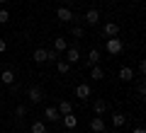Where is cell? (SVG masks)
Wrapping results in <instances>:
<instances>
[{
  "mask_svg": "<svg viewBox=\"0 0 146 133\" xmlns=\"http://www.w3.org/2000/svg\"><path fill=\"white\" fill-rule=\"evenodd\" d=\"M0 61H3V58H0Z\"/></svg>",
  "mask_w": 146,
  "mask_h": 133,
  "instance_id": "obj_31",
  "label": "cell"
},
{
  "mask_svg": "<svg viewBox=\"0 0 146 133\" xmlns=\"http://www.w3.org/2000/svg\"><path fill=\"white\" fill-rule=\"evenodd\" d=\"M93 111H95V116H102V114L107 111V102H105V99H95Z\"/></svg>",
  "mask_w": 146,
  "mask_h": 133,
  "instance_id": "obj_14",
  "label": "cell"
},
{
  "mask_svg": "<svg viewBox=\"0 0 146 133\" xmlns=\"http://www.w3.org/2000/svg\"><path fill=\"white\" fill-rule=\"evenodd\" d=\"M56 109H58V114L63 116V114H71V111H73V104L63 99V102H58V107H56Z\"/></svg>",
  "mask_w": 146,
  "mask_h": 133,
  "instance_id": "obj_17",
  "label": "cell"
},
{
  "mask_svg": "<svg viewBox=\"0 0 146 133\" xmlns=\"http://www.w3.org/2000/svg\"><path fill=\"white\" fill-rule=\"evenodd\" d=\"M58 58H61V53H58L56 48H51V51H46V61H51V63H56Z\"/></svg>",
  "mask_w": 146,
  "mask_h": 133,
  "instance_id": "obj_23",
  "label": "cell"
},
{
  "mask_svg": "<svg viewBox=\"0 0 146 133\" xmlns=\"http://www.w3.org/2000/svg\"><path fill=\"white\" fill-rule=\"evenodd\" d=\"M0 82H3V85H15V73H12L10 68H5L3 75H0Z\"/></svg>",
  "mask_w": 146,
  "mask_h": 133,
  "instance_id": "obj_13",
  "label": "cell"
},
{
  "mask_svg": "<svg viewBox=\"0 0 146 133\" xmlns=\"http://www.w3.org/2000/svg\"><path fill=\"white\" fill-rule=\"evenodd\" d=\"M25 114H27V107H25V104H17V107H15V116H17V119H22Z\"/></svg>",
  "mask_w": 146,
  "mask_h": 133,
  "instance_id": "obj_24",
  "label": "cell"
},
{
  "mask_svg": "<svg viewBox=\"0 0 146 133\" xmlns=\"http://www.w3.org/2000/svg\"><path fill=\"white\" fill-rule=\"evenodd\" d=\"M44 119L56 123L58 119H61V114H58V109H56V107H46V109H44Z\"/></svg>",
  "mask_w": 146,
  "mask_h": 133,
  "instance_id": "obj_9",
  "label": "cell"
},
{
  "mask_svg": "<svg viewBox=\"0 0 146 133\" xmlns=\"http://www.w3.org/2000/svg\"><path fill=\"white\" fill-rule=\"evenodd\" d=\"M54 48H56L58 53H63V51H66V48H68V41L58 36V39H54Z\"/></svg>",
  "mask_w": 146,
  "mask_h": 133,
  "instance_id": "obj_18",
  "label": "cell"
},
{
  "mask_svg": "<svg viewBox=\"0 0 146 133\" xmlns=\"http://www.w3.org/2000/svg\"><path fill=\"white\" fill-rule=\"evenodd\" d=\"M71 34L76 36V39H83L85 31H83V27H80V24H73V27H71Z\"/></svg>",
  "mask_w": 146,
  "mask_h": 133,
  "instance_id": "obj_22",
  "label": "cell"
},
{
  "mask_svg": "<svg viewBox=\"0 0 146 133\" xmlns=\"http://www.w3.org/2000/svg\"><path fill=\"white\" fill-rule=\"evenodd\" d=\"M61 121H63V126H66L68 131H73V128L78 126V116H73V111H71V114H63Z\"/></svg>",
  "mask_w": 146,
  "mask_h": 133,
  "instance_id": "obj_8",
  "label": "cell"
},
{
  "mask_svg": "<svg viewBox=\"0 0 146 133\" xmlns=\"http://www.w3.org/2000/svg\"><path fill=\"white\" fill-rule=\"evenodd\" d=\"M136 92H139V94H144V92H146V87H144V80L139 82V87H136Z\"/></svg>",
  "mask_w": 146,
  "mask_h": 133,
  "instance_id": "obj_27",
  "label": "cell"
},
{
  "mask_svg": "<svg viewBox=\"0 0 146 133\" xmlns=\"http://www.w3.org/2000/svg\"><path fill=\"white\" fill-rule=\"evenodd\" d=\"M83 20L88 22V24H98V22H100V12L95 10V7H90V10L85 12V17H83Z\"/></svg>",
  "mask_w": 146,
  "mask_h": 133,
  "instance_id": "obj_10",
  "label": "cell"
},
{
  "mask_svg": "<svg viewBox=\"0 0 146 133\" xmlns=\"http://www.w3.org/2000/svg\"><path fill=\"white\" fill-rule=\"evenodd\" d=\"M56 70L61 73V75H66V73L71 70V63H66V61H61V58H58V61H56Z\"/></svg>",
  "mask_w": 146,
  "mask_h": 133,
  "instance_id": "obj_20",
  "label": "cell"
},
{
  "mask_svg": "<svg viewBox=\"0 0 146 133\" xmlns=\"http://www.w3.org/2000/svg\"><path fill=\"white\" fill-rule=\"evenodd\" d=\"M10 22V12L7 10H0V24H7Z\"/></svg>",
  "mask_w": 146,
  "mask_h": 133,
  "instance_id": "obj_25",
  "label": "cell"
},
{
  "mask_svg": "<svg viewBox=\"0 0 146 133\" xmlns=\"http://www.w3.org/2000/svg\"><path fill=\"white\" fill-rule=\"evenodd\" d=\"M0 3H7V0H0Z\"/></svg>",
  "mask_w": 146,
  "mask_h": 133,
  "instance_id": "obj_29",
  "label": "cell"
},
{
  "mask_svg": "<svg viewBox=\"0 0 146 133\" xmlns=\"http://www.w3.org/2000/svg\"><path fill=\"white\" fill-rule=\"evenodd\" d=\"M102 34L107 36V39L110 36H119V24H117V22H107V24L102 27Z\"/></svg>",
  "mask_w": 146,
  "mask_h": 133,
  "instance_id": "obj_6",
  "label": "cell"
},
{
  "mask_svg": "<svg viewBox=\"0 0 146 133\" xmlns=\"http://www.w3.org/2000/svg\"><path fill=\"white\" fill-rule=\"evenodd\" d=\"M32 58H34V63H39V66H42V63H46V48H36Z\"/></svg>",
  "mask_w": 146,
  "mask_h": 133,
  "instance_id": "obj_16",
  "label": "cell"
},
{
  "mask_svg": "<svg viewBox=\"0 0 146 133\" xmlns=\"http://www.w3.org/2000/svg\"><path fill=\"white\" fill-rule=\"evenodd\" d=\"M105 48H107L110 56H119V53L124 51V44H122V39H117V36H110V39L105 41Z\"/></svg>",
  "mask_w": 146,
  "mask_h": 133,
  "instance_id": "obj_1",
  "label": "cell"
},
{
  "mask_svg": "<svg viewBox=\"0 0 146 133\" xmlns=\"http://www.w3.org/2000/svg\"><path fill=\"white\" fill-rule=\"evenodd\" d=\"M124 123H127V116H124V114H122V111L112 114V126H115V128H122V126H124Z\"/></svg>",
  "mask_w": 146,
  "mask_h": 133,
  "instance_id": "obj_15",
  "label": "cell"
},
{
  "mask_svg": "<svg viewBox=\"0 0 146 133\" xmlns=\"http://www.w3.org/2000/svg\"><path fill=\"white\" fill-rule=\"evenodd\" d=\"M131 77H134V70H131L129 66H122L119 68V80L122 82H131Z\"/></svg>",
  "mask_w": 146,
  "mask_h": 133,
  "instance_id": "obj_12",
  "label": "cell"
},
{
  "mask_svg": "<svg viewBox=\"0 0 146 133\" xmlns=\"http://www.w3.org/2000/svg\"><path fill=\"white\" fill-rule=\"evenodd\" d=\"M29 131H32V133H46V123H44V121H34Z\"/></svg>",
  "mask_w": 146,
  "mask_h": 133,
  "instance_id": "obj_19",
  "label": "cell"
},
{
  "mask_svg": "<svg viewBox=\"0 0 146 133\" xmlns=\"http://www.w3.org/2000/svg\"><path fill=\"white\" fill-rule=\"evenodd\" d=\"M90 77H93V80H102V77H105L102 68H100V66H93V68H90Z\"/></svg>",
  "mask_w": 146,
  "mask_h": 133,
  "instance_id": "obj_21",
  "label": "cell"
},
{
  "mask_svg": "<svg viewBox=\"0 0 146 133\" xmlns=\"http://www.w3.org/2000/svg\"><path fill=\"white\" fill-rule=\"evenodd\" d=\"M5 51H7V41L0 39V53H5Z\"/></svg>",
  "mask_w": 146,
  "mask_h": 133,
  "instance_id": "obj_26",
  "label": "cell"
},
{
  "mask_svg": "<svg viewBox=\"0 0 146 133\" xmlns=\"http://www.w3.org/2000/svg\"><path fill=\"white\" fill-rule=\"evenodd\" d=\"M63 53H66V58H63V61H66V63H71V66H76V63L80 61V51H78L76 46H68Z\"/></svg>",
  "mask_w": 146,
  "mask_h": 133,
  "instance_id": "obj_3",
  "label": "cell"
},
{
  "mask_svg": "<svg viewBox=\"0 0 146 133\" xmlns=\"http://www.w3.org/2000/svg\"><path fill=\"white\" fill-rule=\"evenodd\" d=\"M90 94H93V90H90V85H85V82H80V85L76 87V97L78 99H88Z\"/></svg>",
  "mask_w": 146,
  "mask_h": 133,
  "instance_id": "obj_7",
  "label": "cell"
},
{
  "mask_svg": "<svg viewBox=\"0 0 146 133\" xmlns=\"http://www.w3.org/2000/svg\"><path fill=\"white\" fill-rule=\"evenodd\" d=\"M131 133H146V131H144V126H136V128H134Z\"/></svg>",
  "mask_w": 146,
  "mask_h": 133,
  "instance_id": "obj_28",
  "label": "cell"
},
{
  "mask_svg": "<svg viewBox=\"0 0 146 133\" xmlns=\"http://www.w3.org/2000/svg\"><path fill=\"white\" fill-rule=\"evenodd\" d=\"M105 128H107V126H105L102 116H93V119H90V131H93V133H105Z\"/></svg>",
  "mask_w": 146,
  "mask_h": 133,
  "instance_id": "obj_5",
  "label": "cell"
},
{
  "mask_svg": "<svg viewBox=\"0 0 146 133\" xmlns=\"http://www.w3.org/2000/svg\"><path fill=\"white\" fill-rule=\"evenodd\" d=\"M98 63H100V51H98V48H90L85 66H88V68H93V66H98Z\"/></svg>",
  "mask_w": 146,
  "mask_h": 133,
  "instance_id": "obj_11",
  "label": "cell"
},
{
  "mask_svg": "<svg viewBox=\"0 0 146 133\" xmlns=\"http://www.w3.org/2000/svg\"><path fill=\"white\" fill-rule=\"evenodd\" d=\"M56 20L58 22H73V24H76V15H73L68 7H58L56 10Z\"/></svg>",
  "mask_w": 146,
  "mask_h": 133,
  "instance_id": "obj_4",
  "label": "cell"
},
{
  "mask_svg": "<svg viewBox=\"0 0 146 133\" xmlns=\"http://www.w3.org/2000/svg\"><path fill=\"white\" fill-rule=\"evenodd\" d=\"M131 3H136V0H131Z\"/></svg>",
  "mask_w": 146,
  "mask_h": 133,
  "instance_id": "obj_30",
  "label": "cell"
},
{
  "mask_svg": "<svg viewBox=\"0 0 146 133\" xmlns=\"http://www.w3.org/2000/svg\"><path fill=\"white\" fill-rule=\"evenodd\" d=\"M27 99H29V102L32 104H39V102H42V99H44V90H42V87H29V92H27Z\"/></svg>",
  "mask_w": 146,
  "mask_h": 133,
  "instance_id": "obj_2",
  "label": "cell"
}]
</instances>
